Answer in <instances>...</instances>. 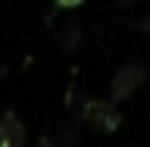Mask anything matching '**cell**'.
I'll return each instance as SVG.
<instances>
[{
	"instance_id": "cell-2",
	"label": "cell",
	"mask_w": 150,
	"mask_h": 147,
	"mask_svg": "<svg viewBox=\"0 0 150 147\" xmlns=\"http://www.w3.org/2000/svg\"><path fill=\"white\" fill-rule=\"evenodd\" d=\"M83 120L93 124L97 131H103V134H113L123 117H120V110L113 107V100H87L83 104Z\"/></svg>"
},
{
	"instance_id": "cell-3",
	"label": "cell",
	"mask_w": 150,
	"mask_h": 147,
	"mask_svg": "<svg viewBox=\"0 0 150 147\" xmlns=\"http://www.w3.org/2000/svg\"><path fill=\"white\" fill-rule=\"evenodd\" d=\"M0 147H23V120L17 114H0Z\"/></svg>"
},
{
	"instance_id": "cell-4",
	"label": "cell",
	"mask_w": 150,
	"mask_h": 147,
	"mask_svg": "<svg viewBox=\"0 0 150 147\" xmlns=\"http://www.w3.org/2000/svg\"><path fill=\"white\" fill-rule=\"evenodd\" d=\"M54 4H57V7H64V10H70V7H80L83 0H54Z\"/></svg>"
},
{
	"instance_id": "cell-6",
	"label": "cell",
	"mask_w": 150,
	"mask_h": 147,
	"mask_svg": "<svg viewBox=\"0 0 150 147\" xmlns=\"http://www.w3.org/2000/svg\"><path fill=\"white\" fill-rule=\"evenodd\" d=\"M147 30H150V20H147Z\"/></svg>"
},
{
	"instance_id": "cell-5",
	"label": "cell",
	"mask_w": 150,
	"mask_h": 147,
	"mask_svg": "<svg viewBox=\"0 0 150 147\" xmlns=\"http://www.w3.org/2000/svg\"><path fill=\"white\" fill-rule=\"evenodd\" d=\"M117 4H123V7H130V4H137V0H117Z\"/></svg>"
},
{
	"instance_id": "cell-1",
	"label": "cell",
	"mask_w": 150,
	"mask_h": 147,
	"mask_svg": "<svg viewBox=\"0 0 150 147\" xmlns=\"http://www.w3.org/2000/svg\"><path fill=\"white\" fill-rule=\"evenodd\" d=\"M144 80H147V70L140 64H123L120 70L113 74V80H110V100L113 104L130 100L140 87H144Z\"/></svg>"
}]
</instances>
